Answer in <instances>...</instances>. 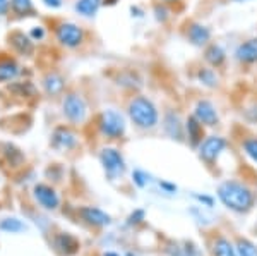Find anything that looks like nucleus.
I'll use <instances>...</instances> for the list:
<instances>
[{
	"mask_svg": "<svg viewBox=\"0 0 257 256\" xmlns=\"http://www.w3.org/2000/svg\"><path fill=\"white\" fill-rule=\"evenodd\" d=\"M33 198L36 200L41 208L48 210H57L60 206V196L57 193V189L50 184H45V183H38L33 186Z\"/></svg>",
	"mask_w": 257,
	"mask_h": 256,
	"instance_id": "obj_13",
	"label": "nucleus"
},
{
	"mask_svg": "<svg viewBox=\"0 0 257 256\" xmlns=\"http://www.w3.org/2000/svg\"><path fill=\"white\" fill-rule=\"evenodd\" d=\"M182 256H202V254L194 242H185V247H182Z\"/></svg>",
	"mask_w": 257,
	"mask_h": 256,
	"instance_id": "obj_35",
	"label": "nucleus"
},
{
	"mask_svg": "<svg viewBox=\"0 0 257 256\" xmlns=\"http://www.w3.org/2000/svg\"><path fill=\"white\" fill-rule=\"evenodd\" d=\"M194 198H196L199 203H202L204 206H208V208H211V206L214 205V198H211L208 195H199V193H194Z\"/></svg>",
	"mask_w": 257,
	"mask_h": 256,
	"instance_id": "obj_37",
	"label": "nucleus"
},
{
	"mask_svg": "<svg viewBox=\"0 0 257 256\" xmlns=\"http://www.w3.org/2000/svg\"><path fill=\"white\" fill-rule=\"evenodd\" d=\"M213 253L214 256H238L237 247H233V244L225 237H218L216 241H214Z\"/></svg>",
	"mask_w": 257,
	"mask_h": 256,
	"instance_id": "obj_28",
	"label": "nucleus"
},
{
	"mask_svg": "<svg viewBox=\"0 0 257 256\" xmlns=\"http://www.w3.org/2000/svg\"><path fill=\"white\" fill-rule=\"evenodd\" d=\"M131 16H132V18H143L144 11L141 9V7H138V6H131Z\"/></svg>",
	"mask_w": 257,
	"mask_h": 256,
	"instance_id": "obj_40",
	"label": "nucleus"
},
{
	"mask_svg": "<svg viewBox=\"0 0 257 256\" xmlns=\"http://www.w3.org/2000/svg\"><path fill=\"white\" fill-rule=\"evenodd\" d=\"M226 144L228 143L223 136H208L199 144V156L206 163H214L219 158V155L225 151Z\"/></svg>",
	"mask_w": 257,
	"mask_h": 256,
	"instance_id": "obj_12",
	"label": "nucleus"
},
{
	"mask_svg": "<svg viewBox=\"0 0 257 256\" xmlns=\"http://www.w3.org/2000/svg\"><path fill=\"white\" fill-rule=\"evenodd\" d=\"M79 215L86 224L93 227H105L111 224V217L106 212H103L101 208H96V206H82V208H79Z\"/></svg>",
	"mask_w": 257,
	"mask_h": 256,
	"instance_id": "obj_20",
	"label": "nucleus"
},
{
	"mask_svg": "<svg viewBox=\"0 0 257 256\" xmlns=\"http://www.w3.org/2000/svg\"><path fill=\"white\" fill-rule=\"evenodd\" d=\"M160 188L163 189L165 193H177V186L168 183V181H160Z\"/></svg>",
	"mask_w": 257,
	"mask_h": 256,
	"instance_id": "obj_39",
	"label": "nucleus"
},
{
	"mask_svg": "<svg viewBox=\"0 0 257 256\" xmlns=\"http://www.w3.org/2000/svg\"><path fill=\"white\" fill-rule=\"evenodd\" d=\"M6 45H7V50H9L12 55H16L18 59H24V60L35 59L36 50H38V45L30 38L28 31L21 30V28H14V30H11L7 33Z\"/></svg>",
	"mask_w": 257,
	"mask_h": 256,
	"instance_id": "obj_6",
	"label": "nucleus"
},
{
	"mask_svg": "<svg viewBox=\"0 0 257 256\" xmlns=\"http://www.w3.org/2000/svg\"><path fill=\"white\" fill-rule=\"evenodd\" d=\"M35 0H11V16L16 19H26L35 16Z\"/></svg>",
	"mask_w": 257,
	"mask_h": 256,
	"instance_id": "obj_24",
	"label": "nucleus"
},
{
	"mask_svg": "<svg viewBox=\"0 0 257 256\" xmlns=\"http://www.w3.org/2000/svg\"><path fill=\"white\" fill-rule=\"evenodd\" d=\"M28 35H30V38L35 41L36 45H38V43H41V41L47 40L48 30H47L45 24H33L30 30H28Z\"/></svg>",
	"mask_w": 257,
	"mask_h": 256,
	"instance_id": "obj_29",
	"label": "nucleus"
},
{
	"mask_svg": "<svg viewBox=\"0 0 257 256\" xmlns=\"http://www.w3.org/2000/svg\"><path fill=\"white\" fill-rule=\"evenodd\" d=\"M50 146L53 150L65 153V151H72L79 146V134L76 133L74 126L70 124H59L53 127L52 136H50Z\"/></svg>",
	"mask_w": 257,
	"mask_h": 256,
	"instance_id": "obj_8",
	"label": "nucleus"
},
{
	"mask_svg": "<svg viewBox=\"0 0 257 256\" xmlns=\"http://www.w3.org/2000/svg\"><path fill=\"white\" fill-rule=\"evenodd\" d=\"M132 183H134L138 188H146V186L151 183V176L148 174V172L141 170V168H136L134 172H132Z\"/></svg>",
	"mask_w": 257,
	"mask_h": 256,
	"instance_id": "obj_33",
	"label": "nucleus"
},
{
	"mask_svg": "<svg viewBox=\"0 0 257 256\" xmlns=\"http://www.w3.org/2000/svg\"><path fill=\"white\" fill-rule=\"evenodd\" d=\"M125 112L128 121L134 124L138 129L151 131L160 124V110L156 103L146 95L134 93L127 100Z\"/></svg>",
	"mask_w": 257,
	"mask_h": 256,
	"instance_id": "obj_1",
	"label": "nucleus"
},
{
	"mask_svg": "<svg viewBox=\"0 0 257 256\" xmlns=\"http://www.w3.org/2000/svg\"><path fill=\"white\" fill-rule=\"evenodd\" d=\"M197 81L206 88H216L218 86V74L213 67H199L197 69Z\"/></svg>",
	"mask_w": 257,
	"mask_h": 256,
	"instance_id": "obj_26",
	"label": "nucleus"
},
{
	"mask_svg": "<svg viewBox=\"0 0 257 256\" xmlns=\"http://www.w3.org/2000/svg\"><path fill=\"white\" fill-rule=\"evenodd\" d=\"M184 126H185V134H187L189 143L192 146H199L202 143V139H204V126L194 115H189Z\"/></svg>",
	"mask_w": 257,
	"mask_h": 256,
	"instance_id": "obj_23",
	"label": "nucleus"
},
{
	"mask_svg": "<svg viewBox=\"0 0 257 256\" xmlns=\"http://www.w3.org/2000/svg\"><path fill=\"white\" fill-rule=\"evenodd\" d=\"M153 14H155V19L158 21V23L165 24V23H167V21L170 19L168 4H163V2L155 4V7H153Z\"/></svg>",
	"mask_w": 257,
	"mask_h": 256,
	"instance_id": "obj_31",
	"label": "nucleus"
},
{
	"mask_svg": "<svg viewBox=\"0 0 257 256\" xmlns=\"http://www.w3.org/2000/svg\"><path fill=\"white\" fill-rule=\"evenodd\" d=\"M6 92L12 98H18V100H23V102H31L40 97L41 90H40V86L33 81V77H19V79L6 84Z\"/></svg>",
	"mask_w": 257,
	"mask_h": 256,
	"instance_id": "obj_10",
	"label": "nucleus"
},
{
	"mask_svg": "<svg viewBox=\"0 0 257 256\" xmlns=\"http://www.w3.org/2000/svg\"><path fill=\"white\" fill-rule=\"evenodd\" d=\"M96 129L106 139H122L127 133V117L113 107H106L96 115Z\"/></svg>",
	"mask_w": 257,
	"mask_h": 256,
	"instance_id": "obj_4",
	"label": "nucleus"
},
{
	"mask_svg": "<svg viewBox=\"0 0 257 256\" xmlns=\"http://www.w3.org/2000/svg\"><path fill=\"white\" fill-rule=\"evenodd\" d=\"M242 148L245 151V155L252 162L257 163V138H247L242 141Z\"/></svg>",
	"mask_w": 257,
	"mask_h": 256,
	"instance_id": "obj_32",
	"label": "nucleus"
},
{
	"mask_svg": "<svg viewBox=\"0 0 257 256\" xmlns=\"http://www.w3.org/2000/svg\"><path fill=\"white\" fill-rule=\"evenodd\" d=\"M204 60L209 64V67L219 69L226 62V52L219 43H209L204 48Z\"/></svg>",
	"mask_w": 257,
	"mask_h": 256,
	"instance_id": "obj_22",
	"label": "nucleus"
},
{
	"mask_svg": "<svg viewBox=\"0 0 257 256\" xmlns=\"http://www.w3.org/2000/svg\"><path fill=\"white\" fill-rule=\"evenodd\" d=\"M118 0H103V6H108V7H113Z\"/></svg>",
	"mask_w": 257,
	"mask_h": 256,
	"instance_id": "obj_41",
	"label": "nucleus"
},
{
	"mask_svg": "<svg viewBox=\"0 0 257 256\" xmlns=\"http://www.w3.org/2000/svg\"><path fill=\"white\" fill-rule=\"evenodd\" d=\"M233 57L238 64H243V65L257 64V36L243 40L242 43L235 48Z\"/></svg>",
	"mask_w": 257,
	"mask_h": 256,
	"instance_id": "obj_18",
	"label": "nucleus"
},
{
	"mask_svg": "<svg viewBox=\"0 0 257 256\" xmlns=\"http://www.w3.org/2000/svg\"><path fill=\"white\" fill-rule=\"evenodd\" d=\"M237 253L238 256H257V247L248 239L240 237L237 241Z\"/></svg>",
	"mask_w": 257,
	"mask_h": 256,
	"instance_id": "obj_30",
	"label": "nucleus"
},
{
	"mask_svg": "<svg viewBox=\"0 0 257 256\" xmlns=\"http://www.w3.org/2000/svg\"><path fill=\"white\" fill-rule=\"evenodd\" d=\"M99 163H101L105 174L108 176V179L111 181L122 177L127 168L125 158H123L122 151L115 146H103L101 150H99Z\"/></svg>",
	"mask_w": 257,
	"mask_h": 256,
	"instance_id": "obj_7",
	"label": "nucleus"
},
{
	"mask_svg": "<svg viewBox=\"0 0 257 256\" xmlns=\"http://www.w3.org/2000/svg\"><path fill=\"white\" fill-rule=\"evenodd\" d=\"M53 40L59 47L65 50H77L84 45L86 41V31L81 24L74 21H59L53 24Z\"/></svg>",
	"mask_w": 257,
	"mask_h": 256,
	"instance_id": "obj_5",
	"label": "nucleus"
},
{
	"mask_svg": "<svg viewBox=\"0 0 257 256\" xmlns=\"http://www.w3.org/2000/svg\"><path fill=\"white\" fill-rule=\"evenodd\" d=\"M185 36L194 47H206L211 41V30L206 24L197 23V21H192V23L187 24V31H185Z\"/></svg>",
	"mask_w": 257,
	"mask_h": 256,
	"instance_id": "obj_19",
	"label": "nucleus"
},
{
	"mask_svg": "<svg viewBox=\"0 0 257 256\" xmlns=\"http://www.w3.org/2000/svg\"><path fill=\"white\" fill-rule=\"evenodd\" d=\"M233 2H247V0H233Z\"/></svg>",
	"mask_w": 257,
	"mask_h": 256,
	"instance_id": "obj_44",
	"label": "nucleus"
},
{
	"mask_svg": "<svg viewBox=\"0 0 257 256\" xmlns=\"http://www.w3.org/2000/svg\"><path fill=\"white\" fill-rule=\"evenodd\" d=\"M192 115L197 119L199 122L202 124V126H208V127L216 126L218 121H219L216 107L213 105V102L206 100V98H202V100H197L196 102V105H194V114Z\"/></svg>",
	"mask_w": 257,
	"mask_h": 256,
	"instance_id": "obj_14",
	"label": "nucleus"
},
{
	"mask_svg": "<svg viewBox=\"0 0 257 256\" xmlns=\"http://www.w3.org/2000/svg\"><path fill=\"white\" fill-rule=\"evenodd\" d=\"M60 114L70 126H82L89 119V103L77 90H67L60 97Z\"/></svg>",
	"mask_w": 257,
	"mask_h": 256,
	"instance_id": "obj_3",
	"label": "nucleus"
},
{
	"mask_svg": "<svg viewBox=\"0 0 257 256\" xmlns=\"http://www.w3.org/2000/svg\"><path fill=\"white\" fill-rule=\"evenodd\" d=\"M218 198L226 208L233 212H247L254 205V193L238 181H225L218 188Z\"/></svg>",
	"mask_w": 257,
	"mask_h": 256,
	"instance_id": "obj_2",
	"label": "nucleus"
},
{
	"mask_svg": "<svg viewBox=\"0 0 257 256\" xmlns=\"http://www.w3.org/2000/svg\"><path fill=\"white\" fill-rule=\"evenodd\" d=\"M53 246L64 256H72L79 251V241L69 232H60L53 237Z\"/></svg>",
	"mask_w": 257,
	"mask_h": 256,
	"instance_id": "obj_21",
	"label": "nucleus"
},
{
	"mask_svg": "<svg viewBox=\"0 0 257 256\" xmlns=\"http://www.w3.org/2000/svg\"><path fill=\"white\" fill-rule=\"evenodd\" d=\"M160 2H163V4H168V6H170V4H175V2H178V0H160Z\"/></svg>",
	"mask_w": 257,
	"mask_h": 256,
	"instance_id": "obj_42",
	"label": "nucleus"
},
{
	"mask_svg": "<svg viewBox=\"0 0 257 256\" xmlns=\"http://www.w3.org/2000/svg\"><path fill=\"white\" fill-rule=\"evenodd\" d=\"M41 4H43V7H47L48 11H59L64 7L65 0H41Z\"/></svg>",
	"mask_w": 257,
	"mask_h": 256,
	"instance_id": "obj_36",
	"label": "nucleus"
},
{
	"mask_svg": "<svg viewBox=\"0 0 257 256\" xmlns=\"http://www.w3.org/2000/svg\"><path fill=\"white\" fill-rule=\"evenodd\" d=\"M0 230H4L7 234H21L24 230H28V225L16 217H7L0 222Z\"/></svg>",
	"mask_w": 257,
	"mask_h": 256,
	"instance_id": "obj_27",
	"label": "nucleus"
},
{
	"mask_svg": "<svg viewBox=\"0 0 257 256\" xmlns=\"http://www.w3.org/2000/svg\"><path fill=\"white\" fill-rule=\"evenodd\" d=\"M40 90L47 98H60L67 92V77L59 69H48L40 76Z\"/></svg>",
	"mask_w": 257,
	"mask_h": 256,
	"instance_id": "obj_9",
	"label": "nucleus"
},
{
	"mask_svg": "<svg viewBox=\"0 0 257 256\" xmlns=\"http://www.w3.org/2000/svg\"><path fill=\"white\" fill-rule=\"evenodd\" d=\"M101 6H103V0H76V2H74V11H76V14H79L81 18L91 19L98 14Z\"/></svg>",
	"mask_w": 257,
	"mask_h": 256,
	"instance_id": "obj_25",
	"label": "nucleus"
},
{
	"mask_svg": "<svg viewBox=\"0 0 257 256\" xmlns=\"http://www.w3.org/2000/svg\"><path fill=\"white\" fill-rule=\"evenodd\" d=\"M103 256H118L117 253H113V251H108V253H105Z\"/></svg>",
	"mask_w": 257,
	"mask_h": 256,
	"instance_id": "obj_43",
	"label": "nucleus"
},
{
	"mask_svg": "<svg viewBox=\"0 0 257 256\" xmlns=\"http://www.w3.org/2000/svg\"><path fill=\"white\" fill-rule=\"evenodd\" d=\"M115 84L118 88L125 90V92H131V93H138L141 88H143V77L139 76L138 71L134 69H120L117 71L113 77Z\"/></svg>",
	"mask_w": 257,
	"mask_h": 256,
	"instance_id": "obj_15",
	"label": "nucleus"
},
{
	"mask_svg": "<svg viewBox=\"0 0 257 256\" xmlns=\"http://www.w3.org/2000/svg\"><path fill=\"white\" fill-rule=\"evenodd\" d=\"M23 67L19 59L12 55L11 52L0 53V86H6L9 82L19 79L23 76Z\"/></svg>",
	"mask_w": 257,
	"mask_h": 256,
	"instance_id": "obj_11",
	"label": "nucleus"
},
{
	"mask_svg": "<svg viewBox=\"0 0 257 256\" xmlns=\"http://www.w3.org/2000/svg\"><path fill=\"white\" fill-rule=\"evenodd\" d=\"M11 16V0H0V18Z\"/></svg>",
	"mask_w": 257,
	"mask_h": 256,
	"instance_id": "obj_38",
	"label": "nucleus"
},
{
	"mask_svg": "<svg viewBox=\"0 0 257 256\" xmlns=\"http://www.w3.org/2000/svg\"><path fill=\"white\" fill-rule=\"evenodd\" d=\"M146 218V212L144 210H141V208H138V210H134V212L128 215V218H127V224L128 225H138V224H141V222Z\"/></svg>",
	"mask_w": 257,
	"mask_h": 256,
	"instance_id": "obj_34",
	"label": "nucleus"
},
{
	"mask_svg": "<svg viewBox=\"0 0 257 256\" xmlns=\"http://www.w3.org/2000/svg\"><path fill=\"white\" fill-rule=\"evenodd\" d=\"M0 155H2V160L6 162V165L9 168H21L26 163V155H24V151L11 141L0 144Z\"/></svg>",
	"mask_w": 257,
	"mask_h": 256,
	"instance_id": "obj_17",
	"label": "nucleus"
},
{
	"mask_svg": "<svg viewBox=\"0 0 257 256\" xmlns=\"http://www.w3.org/2000/svg\"><path fill=\"white\" fill-rule=\"evenodd\" d=\"M161 122H163L165 133H167V134L170 136V138H172V139H177V141H182V139H184L185 126H184V122H182L180 115H178V114L175 112V110H172V109L165 110Z\"/></svg>",
	"mask_w": 257,
	"mask_h": 256,
	"instance_id": "obj_16",
	"label": "nucleus"
}]
</instances>
